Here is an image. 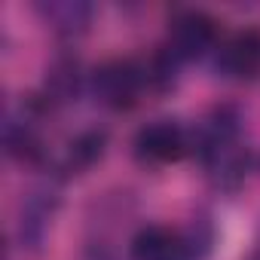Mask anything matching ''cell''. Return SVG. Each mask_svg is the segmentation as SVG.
<instances>
[{
  "instance_id": "cell-1",
  "label": "cell",
  "mask_w": 260,
  "mask_h": 260,
  "mask_svg": "<svg viewBox=\"0 0 260 260\" xmlns=\"http://www.w3.org/2000/svg\"><path fill=\"white\" fill-rule=\"evenodd\" d=\"M193 147L208 172V181L217 190L233 193L242 187L245 172H248V150L239 144V110L236 107L230 104L214 107L205 125L199 128V135L193 138Z\"/></svg>"
},
{
  "instance_id": "cell-2",
  "label": "cell",
  "mask_w": 260,
  "mask_h": 260,
  "mask_svg": "<svg viewBox=\"0 0 260 260\" xmlns=\"http://www.w3.org/2000/svg\"><path fill=\"white\" fill-rule=\"evenodd\" d=\"M144 89H147L144 68L135 61L113 58V61H104L92 71V95L101 107L128 110V107L138 104Z\"/></svg>"
},
{
  "instance_id": "cell-3",
  "label": "cell",
  "mask_w": 260,
  "mask_h": 260,
  "mask_svg": "<svg viewBox=\"0 0 260 260\" xmlns=\"http://www.w3.org/2000/svg\"><path fill=\"white\" fill-rule=\"evenodd\" d=\"M217 43V22L202 10H184L172 16L169 34H166V52L181 61H196Z\"/></svg>"
},
{
  "instance_id": "cell-4",
  "label": "cell",
  "mask_w": 260,
  "mask_h": 260,
  "mask_svg": "<svg viewBox=\"0 0 260 260\" xmlns=\"http://www.w3.org/2000/svg\"><path fill=\"white\" fill-rule=\"evenodd\" d=\"M193 138L178 119H153L135 135V156L150 166H169L190 153Z\"/></svg>"
},
{
  "instance_id": "cell-5",
  "label": "cell",
  "mask_w": 260,
  "mask_h": 260,
  "mask_svg": "<svg viewBox=\"0 0 260 260\" xmlns=\"http://www.w3.org/2000/svg\"><path fill=\"white\" fill-rule=\"evenodd\" d=\"M217 71L230 80H257L260 77V31L245 28L226 37L217 49Z\"/></svg>"
},
{
  "instance_id": "cell-6",
  "label": "cell",
  "mask_w": 260,
  "mask_h": 260,
  "mask_svg": "<svg viewBox=\"0 0 260 260\" xmlns=\"http://www.w3.org/2000/svg\"><path fill=\"white\" fill-rule=\"evenodd\" d=\"M132 260H193V251L184 233L153 223L132 239Z\"/></svg>"
},
{
  "instance_id": "cell-7",
  "label": "cell",
  "mask_w": 260,
  "mask_h": 260,
  "mask_svg": "<svg viewBox=\"0 0 260 260\" xmlns=\"http://www.w3.org/2000/svg\"><path fill=\"white\" fill-rule=\"evenodd\" d=\"M37 13L61 37H80L95 16L92 4H86V0H49V4L37 7Z\"/></svg>"
},
{
  "instance_id": "cell-8",
  "label": "cell",
  "mask_w": 260,
  "mask_h": 260,
  "mask_svg": "<svg viewBox=\"0 0 260 260\" xmlns=\"http://www.w3.org/2000/svg\"><path fill=\"white\" fill-rule=\"evenodd\" d=\"M80 95V64L77 58H58L46 71V101L64 104Z\"/></svg>"
},
{
  "instance_id": "cell-9",
  "label": "cell",
  "mask_w": 260,
  "mask_h": 260,
  "mask_svg": "<svg viewBox=\"0 0 260 260\" xmlns=\"http://www.w3.org/2000/svg\"><path fill=\"white\" fill-rule=\"evenodd\" d=\"M104 147H107V135L98 132V128H86V132H80L68 144V150H64V169L68 172H80V169L95 166L104 156Z\"/></svg>"
},
{
  "instance_id": "cell-10",
  "label": "cell",
  "mask_w": 260,
  "mask_h": 260,
  "mask_svg": "<svg viewBox=\"0 0 260 260\" xmlns=\"http://www.w3.org/2000/svg\"><path fill=\"white\" fill-rule=\"evenodd\" d=\"M248 260H260V251H257V254H251V257H248Z\"/></svg>"
}]
</instances>
